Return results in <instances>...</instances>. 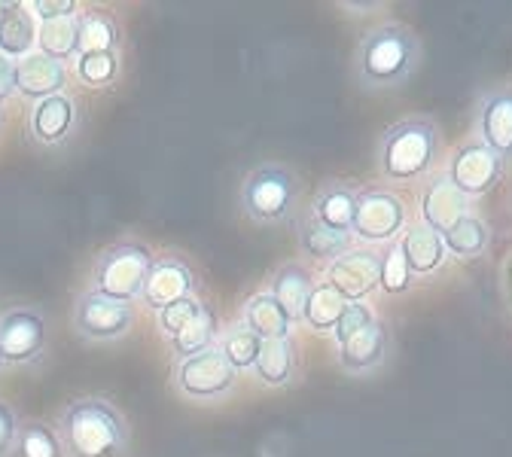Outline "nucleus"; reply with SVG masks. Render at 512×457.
<instances>
[{
  "instance_id": "f257e3e1",
  "label": "nucleus",
  "mask_w": 512,
  "mask_h": 457,
  "mask_svg": "<svg viewBox=\"0 0 512 457\" xmlns=\"http://www.w3.org/2000/svg\"><path fill=\"white\" fill-rule=\"evenodd\" d=\"M421 61L418 37L403 25L372 28L357 49V74L369 89L403 86Z\"/></svg>"
},
{
  "instance_id": "f03ea898",
  "label": "nucleus",
  "mask_w": 512,
  "mask_h": 457,
  "mask_svg": "<svg viewBox=\"0 0 512 457\" xmlns=\"http://www.w3.org/2000/svg\"><path fill=\"white\" fill-rule=\"evenodd\" d=\"M58 439L68 457H116L125 448V424L107 400L86 397L61 415Z\"/></svg>"
},
{
  "instance_id": "7ed1b4c3",
  "label": "nucleus",
  "mask_w": 512,
  "mask_h": 457,
  "mask_svg": "<svg viewBox=\"0 0 512 457\" xmlns=\"http://www.w3.org/2000/svg\"><path fill=\"white\" fill-rule=\"evenodd\" d=\"M436 156V128L430 119H403L381 138V168L388 177L412 180L427 174Z\"/></svg>"
},
{
  "instance_id": "20e7f679",
  "label": "nucleus",
  "mask_w": 512,
  "mask_h": 457,
  "mask_svg": "<svg viewBox=\"0 0 512 457\" xmlns=\"http://www.w3.org/2000/svg\"><path fill=\"white\" fill-rule=\"evenodd\" d=\"M153 263L156 259L144 244H116L98 259L95 290L119 302H132L144 293Z\"/></svg>"
},
{
  "instance_id": "39448f33",
  "label": "nucleus",
  "mask_w": 512,
  "mask_h": 457,
  "mask_svg": "<svg viewBox=\"0 0 512 457\" xmlns=\"http://www.w3.org/2000/svg\"><path fill=\"white\" fill-rule=\"evenodd\" d=\"M241 199L250 217L256 220H281L293 199H296V180L275 165H263L256 168L241 189Z\"/></svg>"
},
{
  "instance_id": "423d86ee",
  "label": "nucleus",
  "mask_w": 512,
  "mask_h": 457,
  "mask_svg": "<svg viewBox=\"0 0 512 457\" xmlns=\"http://www.w3.org/2000/svg\"><path fill=\"white\" fill-rule=\"evenodd\" d=\"M132 320H135L132 302L110 299V296H104L98 290L80 296L77 311H74L77 330L86 339H95V342H107V339L125 336L128 330H132Z\"/></svg>"
},
{
  "instance_id": "0eeeda50",
  "label": "nucleus",
  "mask_w": 512,
  "mask_h": 457,
  "mask_svg": "<svg viewBox=\"0 0 512 457\" xmlns=\"http://www.w3.org/2000/svg\"><path fill=\"white\" fill-rule=\"evenodd\" d=\"M46 342V320L34 308H13L0 317V363H31Z\"/></svg>"
},
{
  "instance_id": "6e6552de",
  "label": "nucleus",
  "mask_w": 512,
  "mask_h": 457,
  "mask_svg": "<svg viewBox=\"0 0 512 457\" xmlns=\"http://www.w3.org/2000/svg\"><path fill=\"white\" fill-rule=\"evenodd\" d=\"M406 208L394 192L384 189H366L357 195L354 211V232L366 241H388L403 229Z\"/></svg>"
},
{
  "instance_id": "1a4fd4ad",
  "label": "nucleus",
  "mask_w": 512,
  "mask_h": 457,
  "mask_svg": "<svg viewBox=\"0 0 512 457\" xmlns=\"http://www.w3.org/2000/svg\"><path fill=\"white\" fill-rule=\"evenodd\" d=\"M235 369L220 348H208L196 357H186L177 372V384L189 397H220L232 387Z\"/></svg>"
},
{
  "instance_id": "9d476101",
  "label": "nucleus",
  "mask_w": 512,
  "mask_h": 457,
  "mask_svg": "<svg viewBox=\"0 0 512 457\" xmlns=\"http://www.w3.org/2000/svg\"><path fill=\"white\" fill-rule=\"evenodd\" d=\"M503 174V159L494 156L485 144L473 141V144H464L452 162H448V180H452L467 199H473V195H482L488 192Z\"/></svg>"
},
{
  "instance_id": "9b49d317",
  "label": "nucleus",
  "mask_w": 512,
  "mask_h": 457,
  "mask_svg": "<svg viewBox=\"0 0 512 457\" xmlns=\"http://www.w3.org/2000/svg\"><path fill=\"white\" fill-rule=\"evenodd\" d=\"M381 256L375 250H348L330 266V287H336L348 302H360L378 287Z\"/></svg>"
},
{
  "instance_id": "f8f14e48",
  "label": "nucleus",
  "mask_w": 512,
  "mask_h": 457,
  "mask_svg": "<svg viewBox=\"0 0 512 457\" xmlns=\"http://www.w3.org/2000/svg\"><path fill=\"white\" fill-rule=\"evenodd\" d=\"M479 144L494 156H512V89L491 92L479 107Z\"/></svg>"
},
{
  "instance_id": "ddd939ff",
  "label": "nucleus",
  "mask_w": 512,
  "mask_h": 457,
  "mask_svg": "<svg viewBox=\"0 0 512 457\" xmlns=\"http://www.w3.org/2000/svg\"><path fill=\"white\" fill-rule=\"evenodd\" d=\"M421 214H424V226H430L433 232H448L461 217H467V195L448 180L445 174L430 180L421 199Z\"/></svg>"
},
{
  "instance_id": "4468645a",
  "label": "nucleus",
  "mask_w": 512,
  "mask_h": 457,
  "mask_svg": "<svg viewBox=\"0 0 512 457\" xmlns=\"http://www.w3.org/2000/svg\"><path fill=\"white\" fill-rule=\"evenodd\" d=\"M64 83H68V68L49 55H25L16 61V89L25 98L43 101L52 95H61Z\"/></svg>"
},
{
  "instance_id": "2eb2a0df",
  "label": "nucleus",
  "mask_w": 512,
  "mask_h": 457,
  "mask_svg": "<svg viewBox=\"0 0 512 457\" xmlns=\"http://www.w3.org/2000/svg\"><path fill=\"white\" fill-rule=\"evenodd\" d=\"M192 293V272L186 263L180 259H159L153 263L150 275H147V284H144V299L153 305V308H168L180 299H189Z\"/></svg>"
},
{
  "instance_id": "dca6fc26",
  "label": "nucleus",
  "mask_w": 512,
  "mask_h": 457,
  "mask_svg": "<svg viewBox=\"0 0 512 457\" xmlns=\"http://www.w3.org/2000/svg\"><path fill=\"white\" fill-rule=\"evenodd\" d=\"M37 46V19L28 4H0V55L25 58Z\"/></svg>"
},
{
  "instance_id": "f3484780",
  "label": "nucleus",
  "mask_w": 512,
  "mask_h": 457,
  "mask_svg": "<svg viewBox=\"0 0 512 457\" xmlns=\"http://www.w3.org/2000/svg\"><path fill=\"white\" fill-rule=\"evenodd\" d=\"M74 101L68 95H52L37 101L31 113V132L40 144H58L71 135L74 128Z\"/></svg>"
},
{
  "instance_id": "a211bd4d",
  "label": "nucleus",
  "mask_w": 512,
  "mask_h": 457,
  "mask_svg": "<svg viewBox=\"0 0 512 457\" xmlns=\"http://www.w3.org/2000/svg\"><path fill=\"white\" fill-rule=\"evenodd\" d=\"M384 351H388V336H384L381 323H369L366 330H360L354 339H348L339 351V363L348 372H369L384 360Z\"/></svg>"
},
{
  "instance_id": "6ab92c4d",
  "label": "nucleus",
  "mask_w": 512,
  "mask_h": 457,
  "mask_svg": "<svg viewBox=\"0 0 512 457\" xmlns=\"http://www.w3.org/2000/svg\"><path fill=\"white\" fill-rule=\"evenodd\" d=\"M403 247V256L412 269V275H430L442 266L445 259V244H442V235L433 232L430 226H412L406 232V238L400 241Z\"/></svg>"
},
{
  "instance_id": "aec40b11",
  "label": "nucleus",
  "mask_w": 512,
  "mask_h": 457,
  "mask_svg": "<svg viewBox=\"0 0 512 457\" xmlns=\"http://www.w3.org/2000/svg\"><path fill=\"white\" fill-rule=\"evenodd\" d=\"M290 317L287 311L278 305V299L272 293L253 296L244 308V326L250 333H256L263 342L269 339H287L290 336Z\"/></svg>"
},
{
  "instance_id": "412c9836",
  "label": "nucleus",
  "mask_w": 512,
  "mask_h": 457,
  "mask_svg": "<svg viewBox=\"0 0 512 457\" xmlns=\"http://www.w3.org/2000/svg\"><path fill=\"white\" fill-rule=\"evenodd\" d=\"M314 284H311V275L302 269V266H284L278 275H275V299L278 305L287 311L290 320H299L302 311H305V302L311 296Z\"/></svg>"
},
{
  "instance_id": "4be33fe9",
  "label": "nucleus",
  "mask_w": 512,
  "mask_h": 457,
  "mask_svg": "<svg viewBox=\"0 0 512 457\" xmlns=\"http://www.w3.org/2000/svg\"><path fill=\"white\" fill-rule=\"evenodd\" d=\"M345 308H348V299L336 287L320 284V287L311 290V296L305 302V311H302V320L311 323L314 330H336V323H339Z\"/></svg>"
},
{
  "instance_id": "5701e85b",
  "label": "nucleus",
  "mask_w": 512,
  "mask_h": 457,
  "mask_svg": "<svg viewBox=\"0 0 512 457\" xmlns=\"http://www.w3.org/2000/svg\"><path fill=\"white\" fill-rule=\"evenodd\" d=\"M354 211H357V195L345 186H333L317 199L314 205V217L317 223H324L330 229L339 232H351L354 226Z\"/></svg>"
},
{
  "instance_id": "b1692460",
  "label": "nucleus",
  "mask_w": 512,
  "mask_h": 457,
  "mask_svg": "<svg viewBox=\"0 0 512 457\" xmlns=\"http://www.w3.org/2000/svg\"><path fill=\"white\" fill-rule=\"evenodd\" d=\"M77 16L74 19H52V22H40L37 28V46L40 55H49L55 61L64 64V58L77 55Z\"/></svg>"
},
{
  "instance_id": "393cba45",
  "label": "nucleus",
  "mask_w": 512,
  "mask_h": 457,
  "mask_svg": "<svg viewBox=\"0 0 512 457\" xmlns=\"http://www.w3.org/2000/svg\"><path fill=\"white\" fill-rule=\"evenodd\" d=\"M77 52L89 55V52H113L119 31L116 22L107 13H83L77 19Z\"/></svg>"
},
{
  "instance_id": "a878e982",
  "label": "nucleus",
  "mask_w": 512,
  "mask_h": 457,
  "mask_svg": "<svg viewBox=\"0 0 512 457\" xmlns=\"http://www.w3.org/2000/svg\"><path fill=\"white\" fill-rule=\"evenodd\" d=\"M214 333H217V320H214V311L202 302V308L196 311L183 330L174 336V351L183 354V357H196L202 351H208L214 345Z\"/></svg>"
},
{
  "instance_id": "bb28decb",
  "label": "nucleus",
  "mask_w": 512,
  "mask_h": 457,
  "mask_svg": "<svg viewBox=\"0 0 512 457\" xmlns=\"http://www.w3.org/2000/svg\"><path fill=\"white\" fill-rule=\"evenodd\" d=\"M13 451H16V457H64V445H61L58 433L43 421L19 424Z\"/></svg>"
},
{
  "instance_id": "cd10ccee",
  "label": "nucleus",
  "mask_w": 512,
  "mask_h": 457,
  "mask_svg": "<svg viewBox=\"0 0 512 457\" xmlns=\"http://www.w3.org/2000/svg\"><path fill=\"white\" fill-rule=\"evenodd\" d=\"M302 247H305V253H311V256H317V259H336L339 256H345L348 250H351V232H339V229H330V226H324V223H308L305 229H302Z\"/></svg>"
},
{
  "instance_id": "c85d7f7f",
  "label": "nucleus",
  "mask_w": 512,
  "mask_h": 457,
  "mask_svg": "<svg viewBox=\"0 0 512 457\" xmlns=\"http://www.w3.org/2000/svg\"><path fill=\"white\" fill-rule=\"evenodd\" d=\"M442 244L455 256H479L488 244V226L479 217L467 214L448 232H442Z\"/></svg>"
},
{
  "instance_id": "c756f323",
  "label": "nucleus",
  "mask_w": 512,
  "mask_h": 457,
  "mask_svg": "<svg viewBox=\"0 0 512 457\" xmlns=\"http://www.w3.org/2000/svg\"><path fill=\"white\" fill-rule=\"evenodd\" d=\"M256 375H260L266 384H284L293 375V351L287 339H269L260 348V357H256Z\"/></svg>"
},
{
  "instance_id": "7c9ffc66",
  "label": "nucleus",
  "mask_w": 512,
  "mask_h": 457,
  "mask_svg": "<svg viewBox=\"0 0 512 457\" xmlns=\"http://www.w3.org/2000/svg\"><path fill=\"white\" fill-rule=\"evenodd\" d=\"M260 348H263V339L256 336V333H250L247 326H235V330L223 339V345H220V351H223V357L232 363V369L238 372V369H250V366H256V357H260Z\"/></svg>"
},
{
  "instance_id": "2f4dec72",
  "label": "nucleus",
  "mask_w": 512,
  "mask_h": 457,
  "mask_svg": "<svg viewBox=\"0 0 512 457\" xmlns=\"http://www.w3.org/2000/svg\"><path fill=\"white\" fill-rule=\"evenodd\" d=\"M378 284L384 287V293H391V296L409 290V284H412V269H409V263H406V256H403V247H400V244H394L388 253L381 256V278H378Z\"/></svg>"
},
{
  "instance_id": "473e14b6",
  "label": "nucleus",
  "mask_w": 512,
  "mask_h": 457,
  "mask_svg": "<svg viewBox=\"0 0 512 457\" xmlns=\"http://www.w3.org/2000/svg\"><path fill=\"white\" fill-rule=\"evenodd\" d=\"M116 71H119V61H116L113 52H89V55H80V77L89 86H107V83H113Z\"/></svg>"
},
{
  "instance_id": "72a5a7b5",
  "label": "nucleus",
  "mask_w": 512,
  "mask_h": 457,
  "mask_svg": "<svg viewBox=\"0 0 512 457\" xmlns=\"http://www.w3.org/2000/svg\"><path fill=\"white\" fill-rule=\"evenodd\" d=\"M369 323H375V314H372V308L366 305V302H348V308L342 311V317H339V323H336V339H339V345H345L348 339H354L360 330H366Z\"/></svg>"
},
{
  "instance_id": "f704fd0d",
  "label": "nucleus",
  "mask_w": 512,
  "mask_h": 457,
  "mask_svg": "<svg viewBox=\"0 0 512 457\" xmlns=\"http://www.w3.org/2000/svg\"><path fill=\"white\" fill-rule=\"evenodd\" d=\"M202 308V302L199 299H180V302H174V305H168V308H162L159 311V320H162V330L165 333H171V336H177L183 326L196 317V311Z\"/></svg>"
},
{
  "instance_id": "c9c22d12",
  "label": "nucleus",
  "mask_w": 512,
  "mask_h": 457,
  "mask_svg": "<svg viewBox=\"0 0 512 457\" xmlns=\"http://www.w3.org/2000/svg\"><path fill=\"white\" fill-rule=\"evenodd\" d=\"M34 19L40 22H52V19H74L77 16V0H37V4H28Z\"/></svg>"
},
{
  "instance_id": "e433bc0d",
  "label": "nucleus",
  "mask_w": 512,
  "mask_h": 457,
  "mask_svg": "<svg viewBox=\"0 0 512 457\" xmlns=\"http://www.w3.org/2000/svg\"><path fill=\"white\" fill-rule=\"evenodd\" d=\"M16 436H19V418H16V412H13L10 403L0 400V457L13 454Z\"/></svg>"
},
{
  "instance_id": "4c0bfd02",
  "label": "nucleus",
  "mask_w": 512,
  "mask_h": 457,
  "mask_svg": "<svg viewBox=\"0 0 512 457\" xmlns=\"http://www.w3.org/2000/svg\"><path fill=\"white\" fill-rule=\"evenodd\" d=\"M16 92V61L0 55V101H7Z\"/></svg>"
},
{
  "instance_id": "58836bf2",
  "label": "nucleus",
  "mask_w": 512,
  "mask_h": 457,
  "mask_svg": "<svg viewBox=\"0 0 512 457\" xmlns=\"http://www.w3.org/2000/svg\"><path fill=\"white\" fill-rule=\"evenodd\" d=\"M0 122H4V116H0Z\"/></svg>"
},
{
  "instance_id": "ea45409f",
  "label": "nucleus",
  "mask_w": 512,
  "mask_h": 457,
  "mask_svg": "<svg viewBox=\"0 0 512 457\" xmlns=\"http://www.w3.org/2000/svg\"><path fill=\"white\" fill-rule=\"evenodd\" d=\"M0 366H4V363H0Z\"/></svg>"
}]
</instances>
